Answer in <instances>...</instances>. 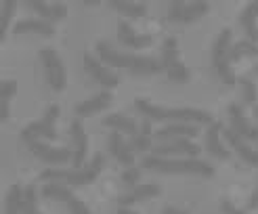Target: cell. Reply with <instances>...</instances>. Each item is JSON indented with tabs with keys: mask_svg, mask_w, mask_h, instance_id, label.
<instances>
[{
	"mask_svg": "<svg viewBox=\"0 0 258 214\" xmlns=\"http://www.w3.org/2000/svg\"><path fill=\"white\" fill-rule=\"evenodd\" d=\"M198 154H200V145H196L191 138H174V141L158 143L151 147V156H158V158H170V156L196 158Z\"/></svg>",
	"mask_w": 258,
	"mask_h": 214,
	"instance_id": "obj_10",
	"label": "cell"
},
{
	"mask_svg": "<svg viewBox=\"0 0 258 214\" xmlns=\"http://www.w3.org/2000/svg\"><path fill=\"white\" fill-rule=\"evenodd\" d=\"M227 113H229V122L231 130H235L241 138H246V141H258V126H254L248 118L246 113H243V107L239 103H231L227 107Z\"/></svg>",
	"mask_w": 258,
	"mask_h": 214,
	"instance_id": "obj_12",
	"label": "cell"
},
{
	"mask_svg": "<svg viewBox=\"0 0 258 214\" xmlns=\"http://www.w3.org/2000/svg\"><path fill=\"white\" fill-rule=\"evenodd\" d=\"M44 67V76L48 86L53 88L55 93H61L68 84V76H66V65H63V59L59 57V53L55 48H40L38 53Z\"/></svg>",
	"mask_w": 258,
	"mask_h": 214,
	"instance_id": "obj_7",
	"label": "cell"
},
{
	"mask_svg": "<svg viewBox=\"0 0 258 214\" xmlns=\"http://www.w3.org/2000/svg\"><path fill=\"white\" fill-rule=\"evenodd\" d=\"M70 136H72V151H74L72 164H74V168H82L86 154H88V136L84 132V126H82L80 118H76L70 124Z\"/></svg>",
	"mask_w": 258,
	"mask_h": 214,
	"instance_id": "obj_14",
	"label": "cell"
},
{
	"mask_svg": "<svg viewBox=\"0 0 258 214\" xmlns=\"http://www.w3.org/2000/svg\"><path fill=\"white\" fill-rule=\"evenodd\" d=\"M103 168H105V156L99 151L82 168H72V170L46 168L40 172V179L46 183H63V185H72V187H82V185L95 183Z\"/></svg>",
	"mask_w": 258,
	"mask_h": 214,
	"instance_id": "obj_3",
	"label": "cell"
},
{
	"mask_svg": "<svg viewBox=\"0 0 258 214\" xmlns=\"http://www.w3.org/2000/svg\"><path fill=\"white\" fill-rule=\"evenodd\" d=\"M139 179H141V168H137V166H131L122 172V183L128 187H137Z\"/></svg>",
	"mask_w": 258,
	"mask_h": 214,
	"instance_id": "obj_33",
	"label": "cell"
},
{
	"mask_svg": "<svg viewBox=\"0 0 258 214\" xmlns=\"http://www.w3.org/2000/svg\"><path fill=\"white\" fill-rule=\"evenodd\" d=\"M256 208H258V185H256V189L252 191V195L248 199V208L246 210H256Z\"/></svg>",
	"mask_w": 258,
	"mask_h": 214,
	"instance_id": "obj_36",
	"label": "cell"
},
{
	"mask_svg": "<svg viewBox=\"0 0 258 214\" xmlns=\"http://www.w3.org/2000/svg\"><path fill=\"white\" fill-rule=\"evenodd\" d=\"M231 38H233L231 28H223L212 44V69L218 78H221V82H225L227 86L237 84V78H235L233 69H231V61H229Z\"/></svg>",
	"mask_w": 258,
	"mask_h": 214,
	"instance_id": "obj_5",
	"label": "cell"
},
{
	"mask_svg": "<svg viewBox=\"0 0 258 214\" xmlns=\"http://www.w3.org/2000/svg\"><path fill=\"white\" fill-rule=\"evenodd\" d=\"M59 113H61V109H59L57 103L48 105L46 111H44V116L40 120L32 122V124H28V126H23L21 128V132H19L21 141L28 143V145L34 143V141H42V138L44 141H57L59 134H57V128H55V122L59 118Z\"/></svg>",
	"mask_w": 258,
	"mask_h": 214,
	"instance_id": "obj_6",
	"label": "cell"
},
{
	"mask_svg": "<svg viewBox=\"0 0 258 214\" xmlns=\"http://www.w3.org/2000/svg\"><path fill=\"white\" fill-rule=\"evenodd\" d=\"M118 214H137V212L131 210V208H122V206H120V208H118Z\"/></svg>",
	"mask_w": 258,
	"mask_h": 214,
	"instance_id": "obj_38",
	"label": "cell"
},
{
	"mask_svg": "<svg viewBox=\"0 0 258 214\" xmlns=\"http://www.w3.org/2000/svg\"><path fill=\"white\" fill-rule=\"evenodd\" d=\"M15 93H17V82L15 80H5L3 86H0V101H9L11 103V99Z\"/></svg>",
	"mask_w": 258,
	"mask_h": 214,
	"instance_id": "obj_34",
	"label": "cell"
},
{
	"mask_svg": "<svg viewBox=\"0 0 258 214\" xmlns=\"http://www.w3.org/2000/svg\"><path fill=\"white\" fill-rule=\"evenodd\" d=\"M131 149L133 151H151V120L145 118L143 124H141V128L135 136H131Z\"/></svg>",
	"mask_w": 258,
	"mask_h": 214,
	"instance_id": "obj_26",
	"label": "cell"
},
{
	"mask_svg": "<svg viewBox=\"0 0 258 214\" xmlns=\"http://www.w3.org/2000/svg\"><path fill=\"white\" fill-rule=\"evenodd\" d=\"M160 193H162V187H160V185H156V183H143V185L133 187L128 193L120 195V197H118V204H120L122 208H128V206L137 204V201L158 197Z\"/></svg>",
	"mask_w": 258,
	"mask_h": 214,
	"instance_id": "obj_21",
	"label": "cell"
},
{
	"mask_svg": "<svg viewBox=\"0 0 258 214\" xmlns=\"http://www.w3.org/2000/svg\"><path fill=\"white\" fill-rule=\"evenodd\" d=\"M23 195H25V189H21L19 183L11 185L7 191V197H5V214H21Z\"/></svg>",
	"mask_w": 258,
	"mask_h": 214,
	"instance_id": "obj_27",
	"label": "cell"
},
{
	"mask_svg": "<svg viewBox=\"0 0 258 214\" xmlns=\"http://www.w3.org/2000/svg\"><path fill=\"white\" fill-rule=\"evenodd\" d=\"M30 11H34L36 15H40V19L44 21H61L66 19L68 15V7L63 3H53V5H46V3H40V0H25L23 3Z\"/></svg>",
	"mask_w": 258,
	"mask_h": 214,
	"instance_id": "obj_20",
	"label": "cell"
},
{
	"mask_svg": "<svg viewBox=\"0 0 258 214\" xmlns=\"http://www.w3.org/2000/svg\"><path fill=\"white\" fill-rule=\"evenodd\" d=\"M223 122H212L206 130V149L208 154L214 156L216 160H229L231 158V149H227L221 141V132H223Z\"/></svg>",
	"mask_w": 258,
	"mask_h": 214,
	"instance_id": "obj_19",
	"label": "cell"
},
{
	"mask_svg": "<svg viewBox=\"0 0 258 214\" xmlns=\"http://www.w3.org/2000/svg\"><path fill=\"white\" fill-rule=\"evenodd\" d=\"M84 69H86V74L93 78L95 82H99L101 86H105V88H115L120 84V76L115 74L113 69H109L105 63H101L97 57H93V55H84Z\"/></svg>",
	"mask_w": 258,
	"mask_h": 214,
	"instance_id": "obj_11",
	"label": "cell"
},
{
	"mask_svg": "<svg viewBox=\"0 0 258 214\" xmlns=\"http://www.w3.org/2000/svg\"><path fill=\"white\" fill-rule=\"evenodd\" d=\"M237 82L241 84V93H243V103L246 105H254L256 103V97H258V91H256V84L248 78V76H241L237 78Z\"/></svg>",
	"mask_w": 258,
	"mask_h": 214,
	"instance_id": "obj_31",
	"label": "cell"
},
{
	"mask_svg": "<svg viewBox=\"0 0 258 214\" xmlns=\"http://www.w3.org/2000/svg\"><path fill=\"white\" fill-rule=\"evenodd\" d=\"M254 118L258 120V105H254Z\"/></svg>",
	"mask_w": 258,
	"mask_h": 214,
	"instance_id": "obj_39",
	"label": "cell"
},
{
	"mask_svg": "<svg viewBox=\"0 0 258 214\" xmlns=\"http://www.w3.org/2000/svg\"><path fill=\"white\" fill-rule=\"evenodd\" d=\"M21 214H42L40 210H38V189H36V185H28V187H25Z\"/></svg>",
	"mask_w": 258,
	"mask_h": 214,
	"instance_id": "obj_30",
	"label": "cell"
},
{
	"mask_svg": "<svg viewBox=\"0 0 258 214\" xmlns=\"http://www.w3.org/2000/svg\"><path fill=\"white\" fill-rule=\"evenodd\" d=\"M118 42L126 48H147L153 44V36L149 34H137L133 28H131V23L128 21H120L118 23Z\"/></svg>",
	"mask_w": 258,
	"mask_h": 214,
	"instance_id": "obj_18",
	"label": "cell"
},
{
	"mask_svg": "<svg viewBox=\"0 0 258 214\" xmlns=\"http://www.w3.org/2000/svg\"><path fill=\"white\" fill-rule=\"evenodd\" d=\"M256 19H258V0L246 5V9H243L241 15H239L241 28H243V32H246L248 40L254 42V44H258V25H256Z\"/></svg>",
	"mask_w": 258,
	"mask_h": 214,
	"instance_id": "obj_24",
	"label": "cell"
},
{
	"mask_svg": "<svg viewBox=\"0 0 258 214\" xmlns=\"http://www.w3.org/2000/svg\"><path fill=\"white\" fill-rule=\"evenodd\" d=\"M208 11H210L208 3H180V0H174L168 9V19L174 23H191L204 17Z\"/></svg>",
	"mask_w": 258,
	"mask_h": 214,
	"instance_id": "obj_9",
	"label": "cell"
},
{
	"mask_svg": "<svg viewBox=\"0 0 258 214\" xmlns=\"http://www.w3.org/2000/svg\"><path fill=\"white\" fill-rule=\"evenodd\" d=\"M17 3L15 0H5L3 3V32H0V40L7 38V32H9V25H11V17H13V11H15Z\"/></svg>",
	"mask_w": 258,
	"mask_h": 214,
	"instance_id": "obj_32",
	"label": "cell"
},
{
	"mask_svg": "<svg viewBox=\"0 0 258 214\" xmlns=\"http://www.w3.org/2000/svg\"><path fill=\"white\" fill-rule=\"evenodd\" d=\"M162 214H187V212H183V210H176V208L168 206V208H164V210H162Z\"/></svg>",
	"mask_w": 258,
	"mask_h": 214,
	"instance_id": "obj_37",
	"label": "cell"
},
{
	"mask_svg": "<svg viewBox=\"0 0 258 214\" xmlns=\"http://www.w3.org/2000/svg\"><path fill=\"white\" fill-rule=\"evenodd\" d=\"M42 195L46 199H55V201L66 204L68 210H70V214H93V212L88 210V206L84 204V201L76 197L72 189L68 185H63V183H46L42 187Z\"/></svg>",
	"mask_w": 258,
	"mask_h": 214,
	"instance_id": "obj_8",
	"label": "cell"
},
{
	"mask_svg": "<svg viewBox=\"0 0 258 214\" xmlns=\"http://www.w3.org/2000/svg\"><path fill=\"white\" fill-rule=\"evenodd\" d=\"M141 166L153 170V172H162V174H198L210 179L214 176V166L204 160L198 158H187V160H176V158H158V156H145Z\"/></svg>",
	"mask_w": 258,
	"mask_h": 214,
	"instance_id": "obj_4",
	"label": "cell"
},
{
	"mask_svg": "<svg viewBox=\"0 0 258 214\" xmlns=\"http://www.w3.org/2000/svg\"><path fill=\"white\" fill-rule=\"evenodd\" d=\"M193 136H198L196 124H168L153 132V138H158L160 143L174 141V138H193Z\"/></svg>",
	"mask_w": 258,
	"mask_h": 214,
	"instance_id": "obj_22",
	"label": "cell"
},
{
	"mask_svg": "<svg viewBox=\"0 0 258 214\" xmlns=\"http://www.w3.org/2000/svg\"><path fill=\"white\" fill-rule=\"evenodd\" d=\"M103 124H105L107 128H113V130H118V132H126V134H131V136H135L139 132L137 122L131 116H124V113H111V116H107L105 120H103Z\"/></svg>",
	"mask_w": 258,
	"mask_h": 214,
	"instance_id": "obj_25",
	"label": "cell"
},
{
	"mask_svg": "<svg viewBox=\"0 0 258 214\" xmlns=\"http://www.w3.org/2000/svg\"><path fill=\"white\" fill-rule=\"evenodd\" d=\"M111 9H115L124 17L131 19H141L147 15V5L145 3H122V0H111L109 3Z\"/></svg>",
	"mask_w": 258,
	"mask_h": 214,
	"instance_id": "obj_28",
	"label": "cell"
},
{
	"mask_svg": "<svg viewBox=\"0 0 258 214\" xmlns=\"http://www.w3.org/2000/svg\"><path fill=\"white\" fill-rule=\"evenodd\" d=\"M221 212L223 214H248V210H239L235 204H231L229 199H223L221 201Z\"/></svg>",
	"mask_w": 258,
	"mask_h": 214,
	"instance_id": "obj_35",
	"label": "cell"
},
{
	"mask_svg": "<svg viewBox=\"0 0 258 214\" xmlns=\"http://www.w3.org/2000/svg\"><path fill=\"white\" fill-rule=\"evenodd\" d=\"M223 138L229 143V147L231 149H235V154L246 162V164H250V166H258V149H252L250 145H248V141L246 138H241L235 130H231V128H223Z\"/></svg>",
	"mask_w": 258,
	"mask_h": 214,
	"instance_id": "obj_15",
	"label": "cell"
},
{
	"mask_svg": "<svg viewBox=\"0 0 258 214\" xmlns=\"http://www.w3.org/2000/svg\"><path fill=\"white\" fill-rule=\"evenodd\" d=\"M13 32L15 34H40L46 38L55 36V25L44 19H21L13 25Z\"/></svg>",
	"mask_w": 258,
	"mask_h": 214,
	"instance_id": "obj_23",
	"label": "cell"
},
{
	"mask_svg": "<svg viewBox=\"0 0 258 214\" xmlns=\"http://www.w3.org/2000/svg\"><path fill=\"white\" fill-rule=\"evenodd\" d=\"M135 107L141 116L153 122H170V124H212V113L196 107H160L149 103L147 99H137Z\"/></svg>",
	"mask_w": 258,
	"mask_h": 214,
	"instance_id": "obj_1",
	"label": "cell"
},
{
	"mask_svg": "<svg viewBox=\"0 0 258 214\" xmlns=\"http://www.w3.org/2000/svg\"><path fill=\"white\" fill-rule=\"evenodd\" d=\"M107 149H109V154L122 164V166H126V168L135 166V154H133V149H131V145L124 141V136L118 130L109 132V136H107Z\"/></svg>",
	"mask_w": 258,
	"mask_h": 214,
	"instance_id": "obj_16",
	"label": "cell"
},
{
	"mask_svg": "<svg viewBox=\"0 0 258 214\" xmlns=\"http://www.w3.org/2000/svg\"><path fill=\"white\" fill-rule=\"evenodd\" d=\"M254 74L258 76V63H256V65H254Z\"/></svg>",
	"mask_w": 258,
	"mask_h": 214,
	"instance_id": "obj_40",
	"label": "cell"
},
{
	"mask_svg": "<svg viewBox=\"0 0 258 214\" xmlns=\"http://www.w3.org/2000/svg\"><path fill=\"white\" fill-rule=\"evenodd\" d=\"M243 57H258V44L250 42V40H239L235 44H231V50H229V61L235 63Z\"/></svg>",
	"mask_w": 258,
	"mask_h": 214,
	"instance_id": "obj_29",
	"label": "cell"
},
{
	"mask_svg": "<svg viewBox=\"0 0 258 214\" xmlns=\"http://www.w3.org/2000/svg\"><path fill=\"white\" fill-rule=\"evenodd\" d=\"M28 147H30V151L36 158H40L46 164H53V166H57V164H66V162H70L74 158L72 149H68V147H50L44 141H34Z\"/></svg>",
	"mask_w": 258,
	"mask_h": 214,
	"instance_id": "obj_13",
	"label": "cell"
},
{
	"mask_svg": "<svg viewBox=\"0 0 258 214\" xmlns=\"http://www.w3.org/2000/svg\"><path fill=\"white\" fill-rule=\"evenodd\" d=\"M97 55L99 61L105 63V65H113V67H122L128 69L135 76H153L164 72L162 61L153 59V57H145V55H133V53H120V50L111 48L107 42H97Z\"/></svg>",
	"mask_w": 258,
	"mask_h": 214,
	"instance_id": "obj_2",
	"label": "cell"
},
{
	"mask_svg": "<svg viewBox=\"0 0 258 214\" xmlns=\"http://www.w3.org/2000/svg\"><path fill=\"white\" fill-rule=\"evenodd\" d=\"M111 101H113V95L109 91H103L99 95H93L90 99H84L82 103H78L74 107V113L78 118H88V116H95V113L103 111V109H107L111 105Z\"/></svg>",
	"mask_w": 258,
	"mask_h": 214,
	"instance_id": "obj_17",
	"label": "cell"
}]
</instances>
